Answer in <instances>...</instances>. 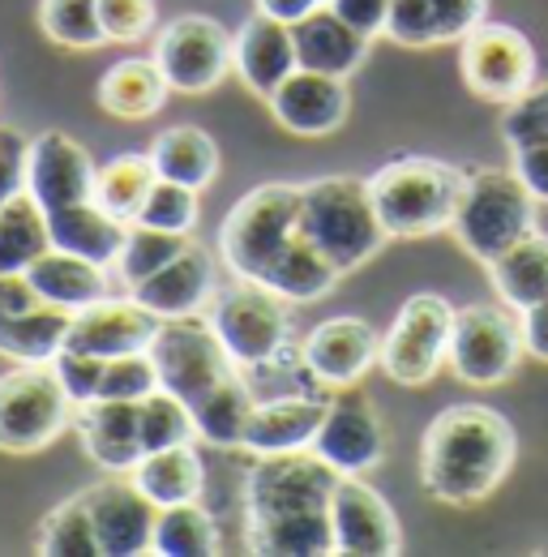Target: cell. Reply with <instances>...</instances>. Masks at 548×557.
Listing matches in <instances>:
<instances>
[{"label":"cell","mask_w":548,"mask_h":557,"mask_svg":"<svg viewBox=\"0 0 548 557\" xmlns=\"http://www.w3.org/2000/svg\"><path fill=\"white\" fill-rule=\"evenodd\" d=\"M26 154H30V141L13 125H0V210L26 189Z\"/></svg>","instance_id":"cell-50"},{"label":"cell","mask_w":548,"mask_h":557,"mask_svg":"<svg viewBox=\"0 0 548 557\" xmlns=\"http://www.w3.org/2000/svg\"><path fill=\"white\" fill-rule=\"evenodd\" d=\"M258 4V13H271L278 22H300L317 0H253Z\"/></svg>","instance_id":"cell-54"},{"label":"cell","mask_w":548,"mask_h":557,"mask_svg":"<svg viewBox=\"0 0 548 557\" xmlns=\"http://www.w3.org/2000/svg\"><path fill=\"white\" fill-rule=\"evenodd\" d=\"M150 360L159 369V386L180 395L185 404L202 399L214 382H223L232 369H240L232 360V351L223 348L219 331L210 318H167L150 344Z\"/></svg>","instance_id":"cell-12"},{"label":"cell","mask_w":548,"mask_h":557,"mask_svg":"<svg viewBox=\"0 0 548 557\" xmlns=\"http://www.w3.org/2000/svg\"><path fill=\"white\" fill-rule=\"evenodd\" d=\"M339 278L342 275L335 271V262H331L304 232H296V236L283 245V253H278L253 283L271 287V292H278V296L291 300V305H313V300L331 296Z\"/></svg>","instance_id":"cell-28"},{"label":"cell","mask_w":548,"mask_h":557,"mask_svg":"<svg viewBox=\"0 0 548 557\" xmlns=\"http://www.w3.org/2000/svg\"><path fill=\"white\" fill-rule=\"evenodd\" d=\"M154 65L176 95H210L236 70V39L210 13H180L159 30Z\"/></svg>","instance_id":"cell-10"},{"label":"cell","mask_w":548,"mask_h":557,"mask_svg":"<svg viewBox=\"0 0 548 557\" xmlns=\"http://www.w3.org/2000/svg\"><path fill=\"white\" fill-rule=\"evenodd\" d=\"M519 455L514 424L484 408L459 404L437 412L420 442V481L446 506H479L510 476Z\"/></svg>","instance_id":"cell-1"},{"label":"cell","mask_w":548,"mask_h":557,"mask_svg":"<svg viewBox=\"0 0 548 557\" xmlns=\"http://www.w3.org/2000/svg\"><path fill=\"white\" fill-rule=\"evenodd\" d=\"M73 399L52 360L13 364L0 373V450L39 455L52 446L73 420Z\"/></svg>","instance_id":"cell-6"},{"label":"cell","mask_w":548,"mask_h":557,"mask_svg":"<svg viewBox=\"0 0 548 557\" xmlns=\"http://www.w3.org/2000/svg\"><path fill=\"white\" fill-rule=\"evenodd\" d=\"M77 437L95 468L103 472H134L141 463V429H137V404L129 399H90L77 404Z\"/></svg>","instance_id":"cell-22"},{"label":"cell","mask_w":548,"mask_h":557,"mask_svg":"<svg viewBox=\"0 0 548 557\" xmlns=\"http://www.w3.org/2000/svg\"><path fill=\"white\" fill-rule=\"evenodd\" d=\"M296 39V61L300 70L331 73V77H351L369 57V35H360L351 22H342L331 4H313L300 22H291Z\"/></svg>","instance_id":"cell-24"},{"label":"cell","mask_w":548,"mask_h":557,"mask_svg":"<svg viewBox=\"0 0 548 557\" xmlns=\"http://www.w3.org/2000/svg\"><path fill=\"white\" fill-rule=\"evenodd\" d=\"M172 86L163 70L150 61H121L99 77V108L116 121H150L167 103Z\"/></svg>","instance_id":"cell-32"},{"label":"cell","mask_w":548,"mask_h":557,"mask_svg":"<svg viewBox=\"0 0 548 557\" xmlns=\"http://www.w3.org/2000/svg\"><path fill=\"white\" fill-rule=\"evenodd\" d=\"M459 48H463L459 57L463 82L484 103H514L523 90L540 82L532 39L506 22H479Z\"/></svg>","instance_id":"cell-13"},{"label":"cell","mask_w":548,"mask_h":557,"mask_svg":"<svg viewBox=\"0 0 548 557\" xmlns=\"http://www.w3.org/2000/svg\"><path fill=\"white\" fill-rule=\"evenodd\" d=\"M377 356H382V339L373 335V326L364 318H326L300 344L304 373L326 391L356 386L377 364Z\"/></svg>","instance_id":"cell-18"},{"label":"cell","mask_w":548,"mask_h":557,"mask_svg":"<svg viewBox=\"0 0 548 557\" xmlns=\"http://www.w3.org/2000/svg\"><path fill=\"white\" fill-rule=\"evenodd\" d=\"M154 554L163 557H214L219 554V528L202 502L163 506L154 519Z\"/></svg>","instance_id":"cell-37"},{"label":"cell","mask_w":548,"mask_h":557,"mask_svg":"<svg viewBox=\"0 0 548 557\" xmlns=\"http://www.w3.org/2000/svg\"><path fill=\"white\" fill-rule=\"evenodd\" d=\"M185 245H189V236H176V232H159V227H141V223H134V227H129V240H125V249H121V258H116V275H121V283L134 292L137 283H146L159 267H167Z\"/></svg>","instance_id":"cell-42"},{"label":"cell","mask_w":548,"mask_h":557,"mask_svg":"<svg viewBox=\"0 0 548 557\" xmlns=\"http://www.w3.org/2000/svg\"><path fill=\"white\" fill-rule=\"evenodd\" d=\"M210 322L240 369H262L274 364L291 339V300H283L278 292L253 278H240V287L214 300Z\"/></svg>","instance_id":"cell-7"},{"label":"cell","mask_w":548,"mask_h":557,"mask_svg":"<svg viewBox=\"0 0 548 557\" xmlns=\"http://www.w3.org/2000/svg\"><path fill=\"white\" fill-rule=\"evenodd\" d=\"M95 159L82 141H73L68 134H39L30 138V154H26V189L35 194V202L48 210H65L77 202L95 198Z\"/></svg>","instance_id":"cell-17"},{"label":"cell","mask_w":548,"mask_h":557,"mask_svg":"<svg viewBox=\"0 0 548 557\" xmlns=\"http://www.w3.org/2000/svg\"><path fill=\"white\" fill-rule=\"evenodd\" d=\"M154 181H159V172H154L150 154H116V159L103 163L99 176H95V202L108 210V214L134 223Z\"/></svg>","instance_id":"cell-38"},{"label":"cell","mask_w":548,"mask_h":557,"mask_svg":"<svg viewBox=\"0 0 548 557\" xmlns=\"http://www.w3.org/2000/svg\"><path fill=\"white\" fill-rule=\"evenodd\" d=\"M386 39L399 48H441L428 0H395L390 17H386Z\"/></svg>","instance_id":"cell-47"},{"label":"cell","mask_w":548,"mask_h":557,"mask_svg":"<svg viewBox=\"0 0 548 557\" xmlns=\"http://www.w3.org/2000/svg\"><path fill=\"white\" fill-rule=\"evenodd\" d=\"M86 493L95 536H99V557H141L154 554V519L159 506L137 488L129 472H103Z\"/></svg>","instance_id":"cell-15"},{"label":"cell","mask_w":548,"mask_h":557,"mask_svg":"<svg viewBox=\"0 0 548 557\" xmlns=\"http://www.w3.org/2000/svg\"><path fill=\"white\" fill-rule=\"evenodd\" d=\"M488 278H493V292L501 296L506 309L523 313L532 305L548 300V236L545 232H527L519 236L506 253H497L488 262Z\"/></svg>","instance_id":"cell-29"},{"label":"cell","mask_w":548,"mask_h":557,"mask_svg":"<svg viewBox=\"0 0 548 557\" xmlns=\"http://www.w3.org/2000/svg\"><path fill=\"white\" fill-rule=\"evenodd\" d=\"M300 210H304V185L271 181V185L249 189L236 207L227 210V219L219 227L227 271L236 278L262 275L283 253V245L300 232Z\"/></svg>","instance_id":"cell-5"},{"label":"cell","mask_w":548,"mask_h":557,"mask_svg":"<svg viewBox=\"0 0 548 557\" xmlns=\"http://www.w3.org/2000/svg\"><path fill=\"white\" fill-rule=\"evenodd\" d=\"M150 163L163 181H176V185H189V189L202 194L205 185L219 176V146L198 125H172L154 138Z\"/></svg>","instance_id":"cell-34"},{"label":"cell","mask_w":548,"mask_h":557,"mask_svg":"<svg viewBox=\"0 0 548 557\" xmlns=\"http://www.w3.org/2000/svg\"><path fill=\"white\" fill-rule=\"evenodd\" d=\"M450 331H454L450 300L415 292L395 313V322L382 339L377 364L399 386H428L437 377V369L446 364V356H450Z\"/></svg>","instance_id":"cell-9"},{"label":"cell","mask_w":548,"mask_h":557,"mask_svg":"<svg viewBox=\"0 0 548 557\" xmlns=\"http://www.w3.org/2000/svg\"><path fill=\"white\" fill-rule=\"evenodd\" d=\"M369 189H373V207L382 214V227L390 232V240H415V236H433L450 227L459 198L468 189V172L441 159L408 154L373 172Z\"/></svg>","instance_id":"cell-3"},{"label":"cell","mask_w":548,"mask_h":557,"mask_svg":"<svg viewBox=\"0 0 548 557\" xmlns=\"http://www.w3.org/2000/svg\"><path fill=\"white\" fill-rule=\"evenodd\" d=\"M266 103H271L274 121L296 138H326V134L342 129V121L351 112L347 77L313 70H296Z\"/></svg>","instance_id":"cell-19"},{"label":"cell","mask_w":548,"mask_h":557,"mask_svg":"<svg viewBox=\"0 0 548 557\" xmlns=\"http://www.w3.org/2000/svg\"><path fill=\"white\" fill-rule=\"evenodd\" d=\"M433 26H437V44H463L488 13V0H428Z\"/></svg>","instance_id":"cell-49"},{"label":"cell","mask_w":548,"mask_h":557,"mask_svg":"<svg viewBox=\"0 0 548 557\" xmlns=\"http://www.w3.org/2000/svg\"><path fill=\"white\" fill-rule=\"evenodd\" d=\"M313 450L339 472V476H364L382 468L386 459V429L373 408V399L356 386H342L339 395L326 404L322 429L313 437Z\"/></svg>","instance_id":"cell-14"},{"label":"cell","mask_w":548,"mask_h":557,"mask_svg":"<svg viewBox=\"0 0 548 557\" xmlns=\"http://www.w3.org/2000/svg\"><path fill=\"white\" fill-rule=\"evenodd\" d=\"M501 138L510 141V150L548 141V82H536V86L523 90L514 103H506Z\"/></svg>","instance_id":"cell-45"},{"label":"cell","mask_w":548,"mask_h":557,"mask_svg":"<svg viewBox=\"0 0 548 557\" xmlns=\"http://www.w3.org/2000/svg\"><path fill=\"white\" fill-rule=\"evenodd\" d=\"M300 70L291 22H278L271 13H253L236 35V73L258 95L271 99L274 90Z\"/></svg>","instance_id":"cell-25"},{"label":"cell","mask_w":548,"mask_h":557,"mask_svg":"<svg viewBox=\"0 0 548 557\" xmlns=\"http://www.w3.org/2000/svg\"><path fill=\"white\" fill-rule=\"evenodd\" d=\"M249 554L262 557H326L335 554L331 506L326 510H296L274 519H249Z\"/></svg>","instance_id":"cell-30"},{"label":"cell","mask_w":548,"mask_h":557,"mask_svg":"<svg viewBox=\"0 0 548 557\" xmlns=\"http://www.w3.org/2000/svg\"><path fill=\"white\" fill-rule=\"evenodd\" d=\"M137 429H141V450L154 455V450H167V446H185L198 437V424H194V412L180 395L172 391H154L137 404Z\"/></svg>","instance_id":"cell-41"},{"label":"cell","mask_w":548,"mask_h":557,"mask_svg":"<svg viewBox=\"0 0 548 557\" xmlns=\"http://www.w3.org/2000/svg\"><path fill=\"white\" fill-rule=\"evenodd\" d=\"M519 326H523V351H527L532 360L548 364V300L523 309V313H519Z\"/></svg>","instance_id":"cell-53"},{"label":"cell","mask_w":548,"mask_h":557,"mask_svg":"<svg viewBox=\"0 0 548 557\" xmlns=\"http://www.w3.org/2000/svg\"><path fill=\"white\" fill-rule=\"evenodd\" d=\"M30 283L39 287V296L65 313H82L99 300L112 296V278H108V267L90 262V258H77V253H65V249H48L30 271Z\"/></svg>","instance_id":"cell-27"},{"label":"cell","mask_w":548,"mask_h":557,"mask_svg":"<svg viewBox=\"0 0 548 557\" xmlns=\"http://www.w3.org/2000/svg\"><path fill=\"white\" fill-rule=\"evenodd\" d=\"M326 404L322 395H274V399H258L253 417L245 424V437H240V450H249L253 459L258 455H283V450H304L313 446L322 417H326Z\"/></svg>","instance_id":"cell-23"},{"label":"cell","mask_w":548,"mask_h":557,"mask_svg":"<svg viewBox=\"0 0 548 557\" xmlns=\"http://www.w3.org/2000/svg\"><path fill=\"white\" fill-rule=\"evenodd\" d=\"M300 232L335 262L339 275L373 262L390 232L382 227V214L373 207V189L360 176H317L304 185Z\"/></svg>","instance_id":"cell-2"},{"label":"cell","mask_w":548,"mask_h":557,"mask_svg":"<svg viewBox=\"0 0 548 557\" xmlns=\"http://www.w3.org/2000/svg\"><path fill=\"white\" fill-rule=\"evenodd\" d=\"M52 364H57V373H61V382H65L68 399L73 404H90V399H99V382H103V356H90V351H77V348H61L52 356Z\"/></svg>","instance_id":"cell-48"},{"label":"cell","mask_w":548,"mask_h":557,"mask_svg":"<svg viewBox=\"0 0 548 557\" xmlns=\"http://www.w3.org/2000/svg\"><path fill=\"white\" fill-rule=\"evenodd\" d=\"M514 172L523 176V185L532 189L536 202H548V141L514 150Z\"/></svg>","instance_id":"cell-52"},{"label":"cell","mask_w":548,"mask_h":557,"mask_svg":"<svg viewBox=\"0 0 548 557\" xmlns=\"http://www.w3.org/2000/svg\"><path fill=\"white\" fill-rule=\"evenodd\" d=\"M253 408H258V395H253V386L245 382L240 369H232L223 382H214V386L205 391L202 399L189 404L194 424H198V437L210 442V446H219V450L240 446L245 424H249V417H253Z\"/></svg>","instance_id":"cell-33"},{"label":"cell","mask_w":548,"mask_h":557,"mask_svg":"<svg viewBox=\"0 0 548 557\" xmlns=\"http://www.w3.org/2000/svg\"><path fill=\"white\" fill-rule=\"evenodd\" d=\"M335 554L342 557H395L403 554V528L390 502L360 476H339L331 497Z\"/></svg>","instance_id":"cell-16"},{"label":"cell","mask_w":548,"mask_h":557,"mask_svg":"<svg viewBox=\"0 0 548 557\" xmlns=\"http://www.w3.org/2000/svg\"><path fill=\"white\" fill-rule=\"evenodd\" d=\"M129 227H134V223L108 214L95 198L48 214L52 249L90 258V262H99V267H116V258H121V249H125V240H129Z\"/></svg>","instance_id":"cell-26"},{"label":"cell","mask_w":548,"mask_h":557,"mask_svg":"<svg viewBox=\"0 0 548 557\" xmlns=\"http://www.w3.org/2000/svg\"><path fill=\"white\" fill-rule=\"evenodd\" d=\"M339 485V472L313 450L258 455L245 476V519H274L296 510H326Z\"/></svg>","instance_id":"cell-8"},{"label":"cell","mask_w":548,"mask_h":557,"mask_svg":"<svg viewBox=\"0 0 548 557\" xmlns=\"http://www.w3.org/2000/svg\"><path fill=\"white\" fill-rule=\"evenodd\" d=\"M523 360V326L514 313L497 305H468L454 309V331H450V356L446 364L454 369L459 382L468 386H501L514 377Z\"/></svg>","instance_id":"cell-11"},{"label":"cell","mask_w":548,"mask_h":557,"mask_svg":"<svg viewBox=\"0 0 548 557\" xmlns=\"http://www.w3.org/2000/svg\"><path fill=\"white\" fill-rule=\"evenodd\" d=\"M35 549L43 557H99V536H95L86 493H73L52 515H43Z\"/></svg>","instance_id":"cell-39"},{"label":"cell","mask_w":548,"mask_h":557,"mask_svg":"<svg viewBox=\"0 0 548 557\" xmlns=\"http://www.w3.org/2000/svg\"><path fill=\"white\" fill-rule=\"evenodd\" d=\"M210 292H214V258L205 245L189 236V245L167 267H159L146 283H137L129 296L141 309H150L159 322H167V318L202 313Z\"/></svg>","instance_id":"cell-21"},{"label":"cell","mask_w":548,"mask_h":557,"mask_svg":"<svg viewBox=\"0 0 548 557\" xmlns=\"http://www.w3.org/2000/svg\"><path fill=\"white\" fill-rule=\"evenodd\" d=\"M99 22L108 44H137L154 30L159 4L154 0H99Z\"/></svg>","instance_id":"cell-46"},{"label":"cell","mask_w":548,"mask_h":557,"mask_svg":"<svg viewBox=\"0 0 548 557\" xmlns=\"http://www.w3.org/2000/svg\"><path fill=\"white\" fill-rule=\"evenodd\" d=\"M39 26L68 52H95L108 44L99 22V0H39Z\"/></svg>","instance_id":"cell-40"},{"label":"cell","mask_w":548,"mask_h":557,"mask_svg":"<svg viewBox=\"0 0 548 557\" xmlns=\"http://www.w3.org/2000/svg\"><path fill=\"white\" fill-rule=\"evenodd\" d=\"M198 214H202V207H198V189L159 176V181L150 185V194H146V202H141L134 223H141V227H159V232H176V236H194Z\"/></svg>","instance_id":"cell-43"},{"label":"cell","mask_w":548,"mask_h":557,"mask_svg":"<svg viewBox=\"0 0 548 557\" xmlns=\"http://www.w3.org/2000/svg\"><path fill=\"white\" fill-rule=\"evenodd\" d=\"M48 249H52L48 210L35 202L30 189H22L0 210V275H26Z\"/></svg>","instance_id":"cell-35"},{"label":"cell","mask_w":548,"mask_h":557,"mask_svg":"<svg viewBox=\"0 0 548 557\" xmlns=\"http://www.w3.org/2000/svg\"><path fill=\"white\" fill-rule=\"evenodd\" d=\"M68 322H73V313L57 309V305H39L26 318H0V356L13 364L52 360L65 348Z\"/></svg>","instance_id":"cell-36"},{"label":"cell","mask_w":548,"mask_h":557,"mask_svg":"<svg viewBox=\"0 0 548 557\" xmlns=\"http://www.w3.org/2000/svg\"><path fill=\"white\" fill-rule=\"evenodd\" d=\"M390 4H395V0H331V9L339 13L342 22H351V26H356L360 35H369V39L386 35Z\"/></svg>","instance_id":"cell-51"},{"label":"cell","mask_w":548,"mask_h":557,"mask_svg":"<svg viewBox=\"0 0 548 557\" xmlns=\"http://www.w3.org/2000/svg\"><path fill=\"white\" fill-rule=\"evenodd\" d=\"M159 391V369L150 360V351H129V356H112L103 364V382H99V399H129L141 404L146 395Z\"/></svg>","instance_id":"cell-44"},{"label":"cell","mask_w":548,"mask_h":557,"mask_svg":"<svg viewBox=\"0 0 548 557\" xmlns=\"http://www.w3.org/2000/svg\"><path fill=\"white\" fill-rule=\"evenodd\" d=\"M532 227H536V198L514 168L468 172V189L450 219V232L476 262L488 267L497 253H506Z\"/></svg>","instance_id":"cell-4"},{"label":"cell","mask_w":548,"mask_h":557,"mask_svg":"<svg viewBox=\"0 0 548 557\" xmlns=\"http://www.w3.org/2000/svg\"><path fill=\"white\" fill-rule=\"evenodd\" d=\"M317 4H331V0H317Z\"/></svg>","instance_id":"cell-55"},{"label":"cell","mask_w":548,"mask_h":557,"mask_svg":"<svg viewBox=\"0 0 548 557\" xmlns=\"http://www.w3.org/2000/svg\"><path fill=\"white\" fill-rule=\"evenodd\" d=\"M159 326H163V322H159L150 309H141L134 296H129V300L108 296V300H99V305L73 313L65 344L77 351H90V356L112 360V356H129V351H150Z\"/></svg>","instance_id":"cell-20"},{"label":"cell","mask_w":548,"mask_h":557,"mask_svg":"<svg viewBox=\"0 0 548 557\" xmlns=\"http://www.w3.org/2000/svg\"><path fill=\"white\" fill-rule=\"evenodd\" d=\"M129 476L163 510V506H180V502H202L205 463L202 455L194 450V442H185V446H167V450L141 455V463Z\"/></svg>","instance_id":"cell-31"}]
</instances>
